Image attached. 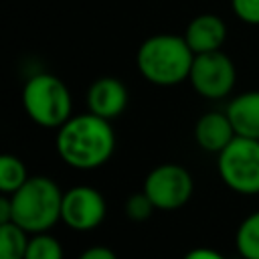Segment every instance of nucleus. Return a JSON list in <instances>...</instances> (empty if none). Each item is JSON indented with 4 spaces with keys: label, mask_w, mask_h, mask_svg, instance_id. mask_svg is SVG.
<instances>
[{
    "label": "nucleus",
    "mask_w": 259,
    "mask_h": 259,
    "mask_svg": "<svg viewBox=\"0 0 259 259\" xmlns=\"http://www.w3.org/2000/svg\"><path fill=\"white\" fill-rule=\"evenodd\" d=\"M235 247L243 259H259V210L241 221L235 233Z\"/></svg>",
    "instance_id": "14"
},
{
    "label": "nucleus",
    "mask_w": 259,
    "mask_h": 259,
    "mask_svg": "<svg viewBox=\"0 0 259 259\" xmlns=\"http://www.w3.org/2000/svg\"><path fill=\"white\" fill-rule=\"evenodd\" d=\"M235 16L247 24H259V0H231Z\"/></svg>",
    "instance_id": "18"
},
{
    "label": "nucleus",
    "mask_w": 259,
    "mask_h": 259,
    "mask_svg": "<svg viewBox=\"0 0 259 259\" xmlns=\"http://www.w3.org/2000/svg\"><path fill=\"white\" fill-rule=\"evenodd\" d=\"M77 259H117V255H115L109 247L97 245V247H89V249H85Z\"/></svg>",
    "instance_id": "19"
},
{
    "label": "nucleus",
    "mask_w": 259,
    "mask_h": 259,
    "mask_svg": "<svg viewBox=\"0 0 259 259\" xmlns=\"http://www.w3.org/2000/svg\"><path fill=\"white\" fill-rule=\"evenodd\" d=\"M127 105V89L115 77H99L89 85L87 107L103 119H115Z\"/></svg>",
    "instance_id": "9"
},
{
    "label": "nucleus",
    "mask_w": 259,
    "mask_h": 259,
    "mask_svg": "<svg viewBox=\"0 0 259 259\" xmlns=\"http://www.w3.org/2000/svg\"><path fill=\"white\" fill-rule=\"evenodd\" d=\"M235 130L233 123L225 113L221 111H208L204 115L198 117L196 125H194V140L196 144L210 154H219L223 152L233 140H235Z\"/></svg>",
    "instance_id": "11"
},
{
    "label": "nucleus",
    "mask_w": 259,
    "mask_h": 259,
    "mask_svg": "<svg viewBox=\"0 0 259 259\" xmlns=\"http://www.w3.org/2000/svg\"><path fill=\"white\" fill-rule=\"evenodd\" d=\"M22 227L16 223H0V259H24L28 237Z\"/></svg>",
    "instance_id": "13"
},
{
    "label": "nucleus",
    "mask_w": 259,
    "mask_h": 259,
    "mask_svg": "<svg viewBox=\"0 0 259 259\" xmlns=\"http://www.w3.org/2000/svg\"><path fill=\"white\" fill-rule=\"evenodd\" d=\"M194 53L188 47L184 34H154L148 36L138 53L136 65L140 75L160 87H172L188 79Z\"/></svg>",
    "instance_id": "2"
},
{
    "label": "nucleus",
    "mask_w": 259,
    "mask_h": 259,
    "mask_svg": "<svg viewBox=\"0 0 259 259\" xmlns=\"http://www.w3.org/2000/svg\"><path fill=\"white\" fill-rule=\"evenodd\" d=\"M105 198L93 186H73L63 192L61 221L79 233H87L97 229L105 219Z\"/></svg>",
    "instance_id": "8"
},
{
    "label": "nucleus",
    "mask_w": 259,
    "mask_h": 259,
    "mask_svg": "<svg viewBox=\"0 0 259 259\" xmlns=\"http://www.w3.org/2000/svg\"><path fill=\"white\" fill-rule=\"evenodd\" d=\"M8 196L12 204V223L30 235L47 233L57 221H61L63 192L57 182L47 176H30Z\"/></svg>",
    "instance_id": "3"
},
{
    "label": "nucleus",
    "mask_w": 259,
    "mask_h": 259,
    "mask_svg": "<svg viewBox=\"0 0 259 259\" xmlns=\"http://www.w3.org/2000/svg\"><path fill=\"white\" fill-rule=\"evenodd\" d=\"M184 259H225V257L210 247H196V249L188 251L184 255Z\"/></svg>",
    "instance_id": "20"
},
{
    "label": "nucleus",
    "mask_w": 259,
    "mask_h": 259,
    "mask_svg": "<svg viewBox=\"0 0 259 259\" xmlns=\"http://www.w3.org/2000/svg\"><path fill=\"white\" fill-rule=\"evenodd\" d=\"M194 190L192 176L178 164H160L144 180V192L158 210H176L184 206Z\"/></svg>",
    "instance_id": "7"
},
{
    "label": "nucleus",
    "mask_w": 259,
    "mask_h": 259,
    "mask_svg": "<svg viewBox=\"0 0 259 259\" xmlns=\"http://www.w3.org/2000/svg\"><path fill=\"white\" fill-rule=\"evenodd\" d=\"M184 38L194 55L221 51L227 40V24L217 14H198L188 22Z\"/></svg>",
    "instance_id": "10"
},
{
    "label": "nucleus",
    "mask_w": 259,
    "mask_h": 259,
    "mask_svg": "<svg viewBox=\"0 0 259 259\" xmlns=\"http://www.w3.org/2000/svg\"><path fill=\"white\" fill-rule=\"evenodd\" d=\"M24 259H63V247L53 235L36 233L28 239Z\"/></svg>",
    "instance_id": "16"
},
{
    "label": "nucleus",
    "mask_w": 259,
    "mask_h": 259,
    "mask_svg": "<svg viewBox=\"0 0 259 259\" xmlns=\"http://www.w3.org/2000/svg\"><path fill=\"white\" fill-rule=\"evenodd\" d=\"M154 210H158V208L154 206V202L150 200V196H148L144 190L132 194V196L125 200V214H127V219H132V221H136V223H142V221L150 219Z\"/></svg>",
    "instance_id": "17"
},
{
    "label": "nucleus",
    "mask_w": 259,
    "mask_h": 259,
    "mask_svg": "<svg viewBox=\"0 0 259 259\" xmlns=\"http://www.w3.org/2000/svg\"><path fill=\"white\" fill-rule=\"evenodd\" d=\"M22 105L34 123L59 130L71 117L73 99L69 87L59 77L36 73L22 87Z\"/></svg>",
    "instance_id": "4"
},
{
    "label": "nucleus",
    "mask_w": 259,
    "mask_h": 259,
    "mask_svg": "<svg viewBox=\"0 0 259 259\" xmlns=\"http://www.w3.org/2000/svg\"><path fill=\"white\" fill-rule=\"evenodd\" d=\"M227 115L237 136L259 140V91H245L231 99Z\"/></svg>",
    "instance_id": "12"
},
{
    "label": "nucleus",
    "mask_w": 259,
    "mask_h": 259,
    "mask_svg": "<svg viewBox=\"0 0 259 259\" xmlns=\"http://www.w3.org/2000/svg\"><path fill=\"white\" fill-rule=\"evenodd\" d=\"M61 160L77 170H93L103 166L115 150V134L109 119L91 111L71 115L55 138Z\"/></svg>",
    "instance_id": "1"
},
{
    "label": "nucleus",
    "mask_w": 259,
    "mask_h": 259,
    "mask_svg": "<svg viewBox=\"0 0 259 259\" xmlns=\"http://www.w3.org/2000/svg\"><path fill=\"white\" fill-rule=\"evenodd\" d=\"M188 81L198 95L206 99H223L233 91L237 71L233 61L223 51L200 53L194 55Z\"/></svg>",
    "instance_id": "6"
},
{
    "label": "nucleus",
    "mask_w": 259,
    "mask_h": 259,
    "mask_svg": "<svg viewBox=\"0 0 259 259\" xmlns=\"http://www.w3.org/2000/svg\"><path fill=\"white\" fill-rule=\"evenodd\" d=\"M30 176L26 174V166L20 158L12 154L0 156V190L4 194L16 192Z\"/></svg>",
    "instance_id": "15"
},
{
    "label": "nucleus",
    "mask_w": 259,
    "mask_h": 259,
    "mask_svg": "<svg viewBox=\"0 0 259 259\" xmlns=\"http://www.w3.org/2000/svg\"><path fill=\"white\" fill-rule=\"evenodd\" d=\"M221 180L239 194H259V140L235 136V140L217 154Z\"/></svg>",
    "instance_id": "5"
}]
</instances>
